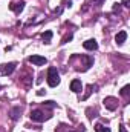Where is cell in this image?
Returning a JSON list of instances; mask_svg holds the SVG:
<instances>
[{"label":"cell","mask_w":130,"mask_h":132,"mask_svg":"<svg viewBox=\"0 0 130 132\" xmlns=\"http://www.w3.org/2000/svg\"><path fill=\"white\" fill-rule=\"evenodd\" d=\"M83 89V85H81V81L80 80H72L70 81V91H73V92H80Z\"/></svg>","instance_id":"ba28073f"},{"label":"cell","mask_w":130,"mask_h":132,"mask_svg":"<svg viewBox=\"0 0 130 132\" xmlns=\"http://www.w3.org/2000/svg\"><path fill=\"white\" fill-rule=\"evenodd\" d=\"M115 40H116V43H118V45H123V43L127 40V32H126V31H119V32L116 34Z\"/></svg>","instance_id":"9c48e42d"},{"label":"cell","mask_w":130,"mask_h":132,"mask_svg":"<svg viewBox=\"0 0 130 132\" xmlns=\"http://www.w3.org/2000/svg\"><path fill=\"white\" fill-rule=\"evenodd\" d=\"M20 112H22V109H20V108H14V109L11 111V118H12V120H17Z\"/></svg>","instance_id":"7c38bea8"},{"label":"cell","mask_w":130,"mask_h":132,"mask_svg":"<svg viewBox=\"0 0 130 132\" xmlns=\"http://www.w3.org/2000/svg\"><path fill=\"white\" fill-rule=\"evenodd\" d=\"M46 91H43V89H40V91H37V95H43Z\"/></svg>","instance_id":"e0dca14e"},{"label":"cell","mask_w":130,"mask_h":132,"mask_svg":"<svg viewBox=\"0 0 130 132\" xmlns=\"http://www.w3.org/2000/svg\"><path fill=\"white\" fill-rule=\"evenodd\" d=\"M48 85L51 88H55L60 85V74L57 71V68H49L48 71Z\"/></svg>","instance_id":"6da1fadb"},{"label":"cell","mask_w":130,"mask_h":132,"mask_svg":"<svg viewBox=\"0 0 130 132\" xmlns=\"http://www.w3.org/2000/svg\"><path fill=\"white\" fill-rule=\"evenodd\" d=\"M69 40H72V34H69V35H66L64 38H63V42H61V45H64V43H67Z\"/></svg>","instance_id":"9a60e30c"},{"label":"cell","mask_w":130,"mask_h":132,"mask_svg":"<svg viewBox=\"0 0 130 132\" xmlns=\"http://www.w3.org/2000/svg\"><path fill=\"white\" fill-rule=\"evenodd\" d=\"M119 132H127V131H126V128H124V126H121V128H119Z\"/></svg>","instance_id":"ac0fdd59"},{"label":"cell","mask_w":130,"mask_h":132,"mask_svg":"<svg viewBox=\"0 0 130 132\" xmlns=\"http://www.w3.org/2000/svg\"><path fill=\"white\" fill-rule=\"evenodd\" d=\"M129 3H130V0H123V5H124V6H130Z\"/></svg>","instance_id":"2e32d148"},{"label":"cell","mask_w":130,"mask_h":132,"mask_svg":"<svg viewBox=\"0 0 130 132\" xmlns=\"http://www.w3.org/2000/svg\"><path fill=\"white\" fill-rule=\"evenodd\" d=\"M14 69H15V63H5V65H0V75L12 74Z\"/></svg>","instance_id":"5b68a950"},{"label":"cell","mask_w":130,"mask_h":132,"mask_svg":"<svg viewBox=\"0 0 130 132\" xmlns=\"http://www.w3.org/2000/svg\"><path fill=\"white\" fill-rule=\"evenodd\" d=\"M52 35H54L52 31H46V32L41 34V38H43V42H44V43H49V42L52 40Z\"/></svg>","instance_id":"30bf717a"},{"label":"cell","mask_w":130,"mask_h":132,"mask_svg":"<svg viewBox=\"0 0 130 132\" xmlns=\"http://www.w3.org/2000/svg\"><path fill=\"white\" fill-rule=\"evenodd\" d=\"M28 62L29 63H32L35 66H43L48 63V59L46 57H41V55H31L29 59H28Z\"/></svg>","instance_id":"3957f363"},{"label":"cell","mask_w":130,"mask_h":132,"mask_svg":"<svg viewBox=\"0 0 130 132\" xmlns=\"http://www.w3.org/2000/svg\"><path fill=\"white\" fill-rule=\"evenodd\" d=\"M29 117H31L32 121H37V123H41V121L51 118V115H44V112L40 111V109H34V111H31V115H29Z\"/></svg>","instance_id":"7a4b0ae2"},{"label":"cell","mask_w":130,"mask_h":132,"mask_svg":"<svg viewBox=\"0 0 130 132\" xmlns=\"http://www.w3.org/2000/svg\"><path fill=\"white\" fill-rule=\"evenodd\" d=\"M23 8H25V0H20V2H12V3L9 5V9H11V11H14L15 14H20V12L23 11Z\"/></svg>","instance_id":"8992f818"},{"label":"cell","mask_w":130,"mask_h":132,"mask_svg":"<svg viewBox=\"0 0 130 132\" xmlns=\"http://www.w3.org/2000/svg\"><path fill=\"white\" fill-rule=\"evenodd\" d=\"M83 46H84V49H89V51H95V49H98V43H97V40H94V38L86 40V42L83 43Z\"/></svg>","instance_id":"52a82bcc"},{"label":"cell","mask_w":130,"mask_h":132,"mask_svg":"<svg viewBox=\"0 0 130 132\" xmlns=\"http://www.w3.org/2000/svg\"><path fill=\"white\" fill-rule=\"evenodd\" d=\"M104 106L109 109V111H115L118 108V100L115 97H106L104 98Z\"/></svg>","instance_id":"277c9868"},{"label":"cell","mask_w":130,"mask_h":132,"mask_svg":"<svg viewBox=\"0 0 130 132\" xmlns=\"http://www.w3.org/2000/svg\"><path fill=\"white\" fill-rule=\"evenodd\" d=\"M81 132H84V129H83V131H81Z\"/></svg>","instance_id":"d6986e66"},{"label":"cell","mask_w":130,"mask_h":132,"mask_svg":"<svg viewBox=\"0 0 130 132\" xmlns=\"http://www.w3.org/2000/svg\"><path fill=\"white\" fill-rule=\"evenodd\" d=\"M95 132H110V128L104 126V125H95Z\"/></svg>","instance_id":"8fae6325"},{"label":"cell","mask_w":130,"mask_h":132,"mask_svg":"<svg viewBox=\"0 0 130 132\" xmlns=\"http://www.w3.org/2000/svg\"><path fill=\"white\" fill-rule=\"evenodd\" d=\"M129 89H130V86H129V85H127V86H124V88L121 89V95L127 97V95H129Z\"/></svg>","instance_id":"4fadbf2b"},{"label":"cell","mask_w":130,"mask_h":132,"mask_svg":"<svg viewBox=\"0 0 130 132\" xmlns=\"http://www.w3.org/2000/svg\"><path fill=\"white\" fill-rule=\"evenodd\" d=\"M43 104H44V106H48V108H51V109H54V108L57 106V103H54V101H44Z\"/></svg>","instance_id":"5bb4252c"}]
</instances>
